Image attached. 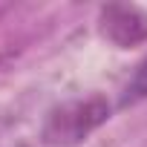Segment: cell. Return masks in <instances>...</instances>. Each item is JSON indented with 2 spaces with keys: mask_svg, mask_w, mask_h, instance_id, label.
<instances>
[{
  "mask_svg": "<svg viewBox=\"0 0 147 147\" xmlns=\"http://www.w3.org/2000/svg\"><path fill=\"white\" fill-rule=\"evenodd\" d=\"M98 23H101V35L121 49L147 40V12L138 6H121V3L104 6Z\"/></svg>",
  "mask_w": 147,
  "mask_h": 147,
  "instance_id": "cell-2",
  "label": "cell"
},
{
  "mask_svg": "<svg viewBox=\"0 0 147 147\" xmlns=\"http://www.w3.org/2000/svg\"><path fill=\"white\" fill-rule=\"evenodd\" d=\"M110 118V104L104 98H75L55 107L43 121V141L49 147H75L95 127Z\"/></svg>",
  "mask_w": 147,
  "mask_h": 147,
  "instance_id": "cell-1",
  "label": "cell"
},
{
  "mask_svg": "<svg viewBox=\"0 0 147 147\" xmlns=\"http://www.w3.org/2000/svg\"><path fill=\"white\" fill-rule=\"evenodd\" d=\"M147 98V58L136 66V72H133V78L124 84V92H121V107H133V104H138V101H144Z\"/></svg>",
  "mask_w": 147,
  "mask_h": 147,
  "instance_id": "cell-3",
  "label": "cell"
}]
</instances>
